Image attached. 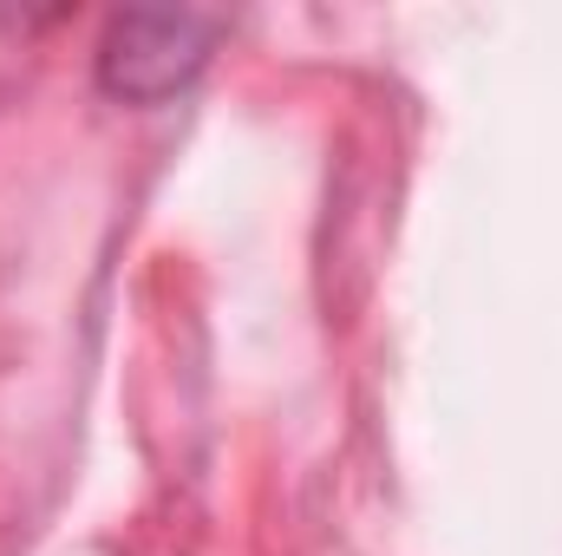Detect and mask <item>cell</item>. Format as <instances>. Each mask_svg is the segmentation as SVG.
Segmentation results:
<instances>
[{
    "mask_svg": "<svg viewBox=\"0 0 562 556\" xmlns=\"http://www.w3.org/2000/svg\"><path fill=\"white\" fill-rule=\"evenodd\" d=\"M223 33H229L223 13H190V7H177V13H119L105 26V46H99V86L112 99H125V105H157V99L183 92L210 66Z\"/></svg>",
    "mask_w": 562,
    "mask_h": 556,
    "instance_id": "obj_1",
    "label": "cell"
}]
</instances>
